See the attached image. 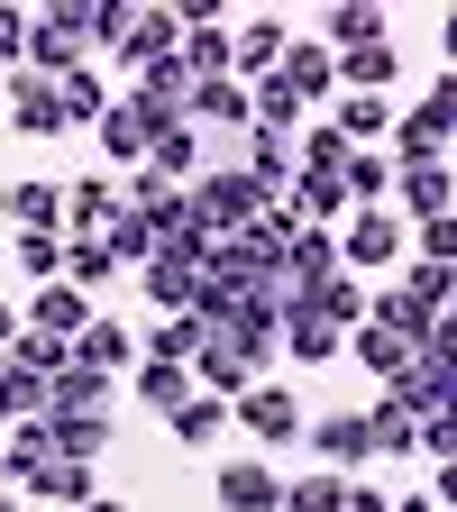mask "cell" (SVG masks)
<instances>
[{
	"mask_svg": "<svg viewBox=\"0 0 457 512\" xmlns=\"http://www.w3.org/2000/svg\"><path fill=\"white\" fill-rule=\"evenodd\" d=\"M266 211H275V192L247 183L238 165H202V183H192V220H202L211 238H238V229H256Z\"/></svg>",
	"mask_w": 457,
	"mask_h": 512,
	"instance_id": "obj_1",
	"label": "cell"
},
{
	"mask_svg": "<svg viewBox=\"0 0 457 512\" xmlns=\"http://www.w3.org/2000/svg\"><path fill=\"white\" fill-rule=\"evenodd\" d=\"M302 394H293V384H275V375H256L247 384V394L229 403V430H247L256 448H266V458H284V448H302Z\"/></svg>",
	"mask_w": 457,
	"mask_h": 512,
	"instance_id": "obj_2",
	"label": "cell"
},
{
	"mask_svg": "<svg viewBox=\"0 0 457 512\" xmlns=\"http://www.w3.org/2000/svg\"><path fill=\"white\" fill-rule=\"evenodd\" d=\"M403 247H412V220H403V211H348L339 266H348V275H384V266H403Z\"/></svg>",
	"mask_w": 457,
	"mask_h": 512,
	"instance_id": "obj_3",
	"label": "cell"
},
{
	"mask_svg": "<svg viewBox=\"0 0 457 512\" xmlns=\"http://www.w3.org/2000/svg\"><path fill=\"white\" fill-rule=\"evenodd\" d=\"M302 439H311V458L330 467V476H348V485H357V467L375 458V430H366V412H320V421H302Z\"/></svg>",
	"mask_w": 457,
	"mask_h": 512,
	"instance_id": "obj_4",
	"label": "cell"
},
{
	"mask_svg": "<svg viewBox=\"0 0 457 512\" xmlns=\"http://www.w3.org/2000/svg\"><path fill=\"white\" fill-rule=\"evenodd\" d=\"M275 348H284V357H302V366H339V357H348V330H339V320H320V311L293 293V302H284Z\"/></svg>",
	"mask_w": 457,
	"mask_h": 512,
	"instance_id": "obj_5",
	"label": "cell"
},
{
	"mask_svg": "<svg viewBox=\"0 0 457 512\" xmlns=\"http://www.w3.org/2000/svg\"><path fill=\"white\" fill-rule=\"evenodd\" d=\"M19 330H37V339H64V348H74V339L92 330V302H83L74 284H37V293H28V311H19Z\"/></svg>",
	"mask_w": 457,
	"mask_h": 512,
	"instance_id": "obj_6",
	"label": "cell"
},
{
	"mask_svg": "<svg viewBox=\"0 0 457 512\" xmlns=\"http://www.w3.org/2000/svg\"><path fill=\"white\" fill-rule=\"evenodd\" d=\"M211 494H220V512H275L284 503V476H275V458H229L211 476Z\"/></svg>",
	"mask_w": 457,
	"mask_h": 512,
	"instance_id": "obj_7",
	"label": "cell"
},
{
	"mask_svg": "<svg viewBox=\"0 0 457 512\" xmlns=\"http://www.w3.org/2000/svg\"><path fill=\"white\" fill-rule=\"evenodd\" d=\"M275 83H284L293 101H330V92H339V55H330V46H311V37H284Z\"/></svg>",
	"mask_w": 457,
	"mask_h": 512,
	"instance_id": "obj_8",
	"label": "cell"
},
{
	"mask_svg": "<svg viewBox=\"0 0 457 512\" xmlns=\"http://www.w3.org/2000/svg\"><path fill=\"white\" fill-rule=\"evenodd\" d=\"M147 147H156V119H147V101H138V92H128V101H110V110H101V156L138 174V165H147Z\"/></svg>",
	"mask_w": 457,
	"mask_h": 512,
	"instance_id": "obj_9",
	"label": "cell"
},
{
	"mask_svg": "<svg viewBox=\"0 0 457 512\" xmlns=\"http://www.w3.org/2000/svg\"><path fill=\"white\" fill-rule=\"evenodd\" d=\"M46 412L55 421H110V375H92V366L46 375Z\"/></svg>",
	"mask_w": 457,
	"mask_h": 512,
	"instance_id": "obj_10",
	"label": "cell"
},
{
	"mask_svg": "<svg viewBox=\"0 0 457 512\" xmlns=\"http://www.w3.org/2000/svg\"><path fill=\"white\" fill-rule=\"evenodd\" d=\"M119 46H128V64H138V74H147V64H174V55H183V19H174V10H128Z\"/></svg>",
	"mask_w": 457,
	"mask_h": 512,
	"instance_id": "obj_11",
	"label": "cell"
},
{
	"mask_svg": "<svg viewBox=\"0 0 457 512\" xmlns=\"http://www.w3.org/2000/svg\"><path fill=\"white\" fill-rule=\"evenodd\" d=\"M138 293H147L165 320H192V302H202V275H192L183 256H147V266H138Z\"/></svg>",
	"mask_w": 457,
	"mask_h": 512,
	"instance_id": "obj_12",
	"label": "cell"
},
{
	"mask_svg": "<svg viewBox=\"0 0 457 512\" xmlns=\"http://www.w3.org/2000/svg\"><path fill=\"white\" fill-rule=\"evenodd\" d=\"M10 128H19V138H64V110H55V83H46V74H28V64L10 74Z\"/></svg>",
	"mask_w": 457,
	"mask_h": 512,
	"instance_id": "obj_13",
	"label": "cell"
},
{
	"mask_svg": "<svg viewBox=\"0 0 457 512\" xmlns=\"http://www.w3.org/2000/svg\"><path fill=\"white\" fill-rule=\"evenodd\" d=\"M339 275V229H293L284 247V293H311V284H330Z\"/></svg>",
	"mask_w": 457,
	"mask_h": 512,
	"instance_id": "obj_14",
	"label": "cell"
},
{
	"mask_svg": "<svg viewBox=\"0 0 457 512\" xmlns=\"http://www.w3.org/2000/svg\"><path fill=\"white\" fill-rule=\"evenodd\" d=\"M0 211L19 220V238H64V183H10Z\"/></svg>",
	"mask_w": 457,
	"mask_h": 512,
	"instance_id": "obj_15",
	"label": "cell"
},
{
	"mask_svg": "<svg viewBox=\"0 0 457 512\" xmlns=\"http://www.w3.org/2000/svg\"><path fill=\"white\" fill-rule=\"evenodd\" d=\"M348 357H357L375 384H403L421 348H412V339H394V330H375V320H357V330H348Z\"/></svg>",
	"mask_w": 457,
	"mask_h": 512,
	"instance_id": "obj_16",
	"label": "cell"
},
{
	"mask_svg": "<svg viewBox=\"0 0 457 512\" xmlns=\"http://www.w3.org/2000/svg\"><path fill=\"white\" fill-rule=\"evenodd\" d=\"M147 174H156V183H174V192H192V183H202V128H156Z\"/></svg>",
	"mask_w": 457,
	"mask_h": 512,
	"instance_id": "obj_17",
	"label": "cell"
},
{
	"mask_svg": "<svg viewBox=\"0 0 457 512\" xmlns=\"http://www.w3.org/2000/svg\"><path fill=\"white\" fill-rule=\"evenodd\" d=\"M128 357H138L128 320H101V311H92V330L74 339V366H92V375H110V384H119V375H128Z\"/></svg>",
	"mask_w": 457,
	"mask_h": 512,
	"instance_id": "obj_18",
	"label": "cell"
},
{
	"mask_svg": "<svg viewBox=\"0 0 457 512\" xmlns=\"http://www.w3.org/2000/svg\"><path fill=\"white\" fill-rule=\"evenodd\" d=\"M19 494H28V503H46V512H55V503H64V512H83L101 485H92V467H74V458H46V467H37Z\"/></svg>",
	"mask_w": 457,
	"mask_h": 512,
	"instance_id": "obj_19",
	"label": "cell"
},
{
	"mask_svg": "<svg viewBox=\"0 0 457 512\" xmlns=\"http://www.w3.org/2000/svg\"><path fill=\"white\" fill-rule=\"evenodd\" d=\"M275 55H284V19H247V28L229 37V83H247V74L266 83V74H275Z\"/></svg>",
	"mask_w": 457,
	"mask_h": 512,
	"instance_id": "obj_20",
	"label": "cell"
},
{
	"mask_svg": "<svg viewBox=\"0 0 457 512\" xmlns=\"http://www.w3.org/2000/svg\"><path fill=\"white\" fill-rule=\"evenodd\" d=\"M110 211H119V183H110V174L64 183V229H74V238H101V229H110Z\"/></svg>",
	"mask_w": 457,
	"mask_h": 512,
	"instance_id": "obj_21",
	"label": "cell"
},
{
	"mask_svg": "<svg viewBox=\"0 0 457 512\" xmlns=\"http://www.w3.org/2000/svg\"><path fill=\"white\" fill-rule=\"evenodd\" d=\"M394 192H403L412 220H439V211L457 202V174H448V165H394Z\"/></svg>",
	"mask_w": 457,
	"mask_h": 512,
	"instance_id": "obj_22",
	"label": "cell"
},
{
	"mask_svg": "<svg viewBox=\"0 0 457 512\" xmlns=\"http://www.w3.org/2000/svg\"><path fill=\"white\" fill-rule=\"evenodd\" d=\"M302 229H330V220H348V183L339 174H293V202H284Z\"/></svg>",
	"mask_w": 457,
	"mask_h": 512,
	"instance_id": "obj_23",
	"label": "cell"
},
{
	"mask_svg": "<svg viewBox=\"0 0 457 512\" xmlns=\"http://www.w3.org/2000/svg\"><path fill=\"white\" fill-rule=\"evenodd\" d=\"M55 284H74V293L92 302L101 284H119V266H110V247H101V238H64V266H55Z\"/></svg>",
	"mask_w": 457,
	"mask_h": 512,
	"instance_id": "obj_24",
	"label": "cell"
},
{
	"mask_svg": "<svg viewBox=\"0 0 457 512\" xmlns=\"http://www.w3.org/2000/svg\"><path fill=\"white\" fill-rule=\"evenodd\" d=\"M55 110H64V128H101L110 92H101V74H92V64H74V74H55Z\"/></svg>",
	"mask_w": 457,
	"mask_h": 512,
	"instance_id": "obj_25",
	"label": "cell"
},
{
	"mask_svg": "<svg viewBox=\"0 0 457 512\" xmlns=\"http://www.w3.org/2000/svg\"><path fill=\"white\" fill-rule=\"evenodd\" d=\"M238 174H247V183H266L275 202H284V192H293V147L266 138V128H247V165H238Z\"/></svg>",
	"mask_w": 457,
	"mask_h": 512,
	"instance_id": "obj_26",
	"label": "cell"
},
{
	"mask_svg": "<svg viewBox=\"0 0 457 512\" xmlns=\"http://www.w3.org/2000/svg\"><path fill=\"white\" fill-rule=\"evenodd\" d=\"M128 394H138L147 412H183V403H192V366H156V357H147L138 375H128Z\"/></svg>",
	"mask_w": 457,
	"mask_h": 512,
	"instance_id": "obj_27",
	"label": "cell"
},
{
	"mask_svg": "<svg viewBox=\"0 0 457 512\" xmlns=\"http://www.w3.org/2000/svg\"><path fill=\"white\" fill-rule=\"evenodd\" d=\"M0 421H46V375H28V366H10L0 357Z\"/></svg>",
	"mask_w": 457,
	"mask_h": 512,
	"instance_id": "obj_28",
	"label": "cell"
},
{
	"mask_svg": "<svg viewBox=\"0 0 457 512\" xmlns=\"http://www.w3.org/2000/svg\"><path fill=\"white\" fill-rule=\"evenodd\" d=\"M394 74H403V55L384 46V37H375V46H348V55H339V83H348V92H384Z\"/></svg>",
	"mask_w": 457,
	"mask_h": 512,
	"instance_id": "obj_29",
	"label": "cell"
},
{
	"mask_svg": "<svg viewBox=\"0 0 457 512\" xmlns=\"http://www.w3.org/2000/svg\"><path fill=\"white\" fill-rule=\"evenodd\" d=\"M366 430H375V448H394V458H412V448H421V421H412V403L394 394V384H384V403L366 412Z\"/></svg>",
	"mask_w": 457,
	"mask_h": 512,
	"instance_id": "obj_30",
	"label": "cell"
},
{
	"mask_svg": "<svg viewBox=\"0 0 457 512\" xmlns=\"http://www.w3.org/2000/svg\"><path fill=\"white\" fill-rule=\"evenodd\" d=\"M339 183H348V202H357V211H384V192H394V156H375V147H357Z\"/></svg>",
	"mask_w": 457,
	"mask_h": 512,
	"instance_id": "obj_31",
	"label": "cell"
},
{
	"mask_svg": "<svg viewBox=\"0 0 457 512\" xmlns=\"http://www.w3.org/2000/svg\"><path fill=\"white\" fill-rule=\"evenodd\" d=\"M302 302H311V311H320V320H339V330H357V320H366V284H357V275H348V266H339V275H330V284H311V293H302Z\"/></svg>",
	"mask_w": 457,
	"mask_h": 512,
	"instance_id": "obj_32",
	"label": "cell"
},
{
	"mask_svg": "<svg viewBox=\"0 0 457 512\" xmlns=\"http://www.w3.org/2000/svg\"><path fill=\"white\" fill-rule=\"evenodd\" d=\"M165 421H174V439H183V448H220L229 403H220V394H192V403H183V412H165Z\"/></svg>",
	"mask_w": 457,
	"mask_h": 512,
	"instance_id": "obj_33",
	"label": "cell"
},
{
	"mask_svg": "<svg viewBox=\"0 0 457 512\" xmlns=\"http://www.w3.org/2000/svg\"><path fill=\"white\" fill-rule=\"evenodd\" d=\"M202 119L211 128H247V83H229V74L220 83H192V128H202Z\"/></svg>",
	"mask_w": 457,
	"mask_h": 512,
	"instance_id": "obj_34",
	"label": "cell"
},
{
	"mask_svg": "<svg viewBox=\"0 0 457 512\" xmlns=\"http://www.w3.org/2000/svg\"><path fill=\"white\" fill-rule=\"evenodd\" d=\"M174 64H183L192 83H220L229 74V28H183V55Z\"/></svg>",
	"mask_w": 457,
	"mask_h": 512,
	"instance_id": "obj_35",
	"label": "cell"
},
{
	"mask_svg": "<svg viewBox=\"0 0 457 512\" xmlns=\"http://www.w3.org/2000/svg\"><path fill=\"white\" fill-rule=\"evenodd\" d=\"M101 247H110V266L128 275V266H147V256H156V229H147L138 211H110V229H101Z\"/></svg>",
	"mask_w": 457,
	"mask_h": 512,
	"instance_id": "obj_36",
	"label": "cell"
},
{
	"mask_svg": "<svg viewBox=\"0 0 457 512\" xmlns=\"http://www.w3.org/2000/svg\"><path fill=\"white\" fill-rule=\"evenodd\" d=\"M110 430H119V421H55V412H46L55 458H74V467H92V458H101V448H110Z\"/></svg>",
	"mask_w": 457,
	"mask_h": 512,
	"instance_id": "obj_37",
	"label": "cell"
},
{
	"mask_svg": "<svg viewBox=\"0 0 457 512\" xmlns=\"http://www.w3.org/2000/svg\"><path fill=\"white\" fill-rule=\"evenodd\" d=\"M439 147H448V128H439L430 110H403V119H394V156H403V165H439Z\"/></svg>",
	"mask_w": 457,
	"mask_h": 512,
	"instance_id": "obj_38",
	"label": "cell"
},
{
	"mask_svg": "<svg viewBox=\"0 0 457 512\" xmlns=\"http://www.w3.org/2000/svg\"><path fill=\"white\" fill-rule=\"evenodd\" d=\"M46 458H55V439H46V421H19V430H10V448H0V467H10V485H28V476H37Z\"/></svg>",
	"mask_w": 457,
	"mask_h": 512,
	"instance_id": "obj_39",
	"label": "cell"
},
{
	"mask_svg": "<svg viewBox=\"0 0 457 512\" xmlns=\"http://www.w3.org/2000/svg\"><path fill=\"white\" fill-rule=\"evenodd\" d=\"M330 128H339V138H348V147H366V138H384V128H394V110H384V101H375V92H348V101H339V119H330Z\"/></svg>",
	"mask_w": 457,
	"mask_h": 512,
	"instance_id": "obj_40",
	"label": "cell"
},
{
	"mask_svg": "<svg viewBox=\"0 0 457 512\" xmlns=\"http://www.w3.org/2000/svg\"><path fill=\"white\" fill-rule=\"evenodd\" d=\"M339 503H348V476H330V467H311V476L284 485V512H339Z\"/></svg>",
	"mask_w": 457,
	"mask_h": 512,
	"instance_id": "obj_41",
	"label": "cell"
},
{
	"mask_svg": "<svg viewBox=\"0 0 457 512\" xmlns=\"http://www.w3.org/2000/svg\"><path fill=\"white\" fill-rule=\"evenodd\" d=\"M0 357H10V366H28V375H64V366H74V348H64V339H37V330H19Z\"/></svg>",
	"mask_w": 457,
	"mask_h": 512,
	"instance_id": "obj_42",
	"label": "cell"
},
{
	"mask_svg": "<svg viewBox=\"0 0 457 512\" xmlns=\"http://www.w3.org/2000/svg\"><path fill=\"white\" fill-rule=\"evenodd\" d=\"M320 28H330V55H348V46H375V37H384V10H366V0H357V10H330Z\"/></svg>",
	"mask_w": 457,
	"mask_h": 512,
	"instance_id": "obj_43",
	"label": "cell"
},
{
	"mask_svg": "<svg viewBox=\"0 0 457 512\" xmlns=\"http://www.w3.org/2000/svg\"><path fill=\"white\" fill-rule=\"evenodd\" d=\"M348 138H339V128H302V174H348Z\"/></svg>",
	"mask_w": 457,
	"mask_h": 512,
	"instance_id": "obj_44",
	"label": "cell"
},
{
	"mask_svg": "<svg viewBox=\"0 0 457 512\" xmlns=\"http://www.w3.org/2000/svg\"><path fill=\"white\" fill-rule=\"evenodd\" d=\"M147 357L156 366H192V357H202V320H165V330L147 339Z\"/></svg>",
	"mask_w": 457,
	"mask_h": 512,
	"instance_id": "obj_45",
	"label": "cell"
},
{
	"mask_svg": "<svg viewBox=\"0 0 457 512\" xmlns=\"http://www.w3.org/2000/svg\"><path fill=\"white\" fill-rule=\"evenodd\" d=\"M55 266H64V238H19V275L28 284H55Z\"/></svg>",
	"mask_w": 457,
	"mask_h": 512,
	"instance_id": "obj_46",
	"label": "cell"
},
{
	"mask_svg": "<svg viewBox=\"0 0 457 512\" xmlns=\"http://www.w3.org/2000/svg\"><path fill=\"white\" fill-rule=\"evenodd\" d=\"M421 266H457V211L421 220Z\"/></svg>",
	"mask_w": 457,
	"mask_h": 512,
	"instance_id": "obj_47",
	"label": "cell"
},
{
	"mask_svg": "<svg viewBox=\"0 0 457 512\" xmlns=\"http://www.w3.org/2000/svg\"><path fill=\"white\" fill-rule=\"evenodd\" d=\"M403 284H412V293H421L430 311H448V302H457V275H448V266H412Z\"/></svg>",
	"mask_w": 457,
	"mask_h": 512,
	"instance_id": "obj_48",
	"label": "cell"
},
{
	"mask_svg": "<svg viewBox=\"0 0 457 512\" xmlns=\"http://www.w3.org/2000/svg\"><path fill=\"white\" fill-rule=\"evenodd\" d=\"M0 64H10V74L28 64V10H0Z\"/></svg>",
	"mask_w": 457,
	"mask_h": 512,
	"instance_id": "obj_49",
	"label": "cell"
},
{
	"mask_svg": "<svg viewBox=\"0 0 457 512\" xmlns=\"http://www.w3.org/2000/svg\"><path fill=\"white\" fill-rule=\"evenodd\" d=\"M421 110H430V119L448 128V138H457V64H448V74H439V83H430V101H421Z\"/></svg>",
	"mask_w": 457,
	"mask_h": 512,
	"instance_id": "obj_50",
	"label": "cell"
},
{
	"mask_svg": "<svg viewBox=\"0 0 457 512\" xmlns=\"http://www.w3.org/2000/svg\"><path fill=\"white\" fill-rule=\"evenodd\" d=\"M339 512H394V494H375V485H348V503Z\"/></svg>",
	"mask_w": 457,
	"mask_h": 512,
	"instance_id": "obj_51",
	"label": "cell"
},
{
	"mask_svg": "<svg viewBox=\"0 0 457 512\" xmlns=\"http://www.w3.org/2000/svg\"><path fill=\"white\" fill-rule=\"evenodd\" d=\"M430 503H457V458H448V467L430 476Z\"/></svg>",
	"mask_w": 457,
	"mask_h": 512,
	"instance_id": "obj_52",
	"label": "cell"
},
{
	"mask_svg": "<svg viewBox=\"0 0 457 512\" xmlns=\"http://www.w3.org/2000/svg\"><path fill=\"white\" fill-rule=\"evenodd\" d=\"M10 339H19V302L0 293V348H10Z\"/></svg>",
	"mask_w": 457,
	"mask_h": 512,
	"instance_id": "obj_53",
	"label": "cell"
},
{
	"mask_svg": "<svg viewBox=\"0 0 457 512\" xmlns=\"http://www.w3.org/2000/svg\"><path fill=\"white\" fill-rule=\"evenodd\" d=\"M439 46H448V64H457V10H448V19H439Z\"/></svg>",
	"mask_w": 457,
	"mask_h": 512,
	"instance_id": "obj_54",
	"label": "cell"
},
{
	"mask_svg": "<svg viewBox=\"0 0 457 512\" xmlns=\"http://www.w3.org/2000/svg\"><path fill=\"white\" fill-rule=\"evenodd\" d=\"M394 512H439V503L430 494H394Z\"/></svg>",
	"mask_w": 457,
	"mask_h": 512,
	"instance_id": "obj_55",
	"label": "cell"
},
{
	"mask_svg": "<svg viewBox=\"0 0 457 512\" xmlns=\"http://www.w3.org/2000/svg\"><path fill=\"white\" fill-rule=\"evenodd\" d=\"M83 512H128V503H110V494H92V503H83Z\"/></svg>",
	"mask_w": 457,
	"mask_h": 512,
	"instance_id": "obj_56",
	"label": "cell"
},
{
	"mask_svg": "<svg viewBox=\"0 0 457 512\" xmlns=\"http://www.w3.org/2000/svg\"><path fill=\"white\" fill-rule=\"evenodd\" d=\"M0 512H19V494H0Z\"/></svg>",
	"mask_w": 457,
	"mask_h": 512,
	"instance_id": "obj_57",
	"label": "cell"
},
{
	"mask_svg": "<svg viewBox=\"0 0 457 512\" xmlns=\"http://www.w3.org/2000/svg\"><path fill=\"white\" fill-rule=\"evenodd\" d=\"M0 83H10V64H0Z\"/></svg>",
	"mask_w": 457,
	"mask_h": 512,
	"instance_id": "obj_58",
	"label": "cell"
}]
</instances>
